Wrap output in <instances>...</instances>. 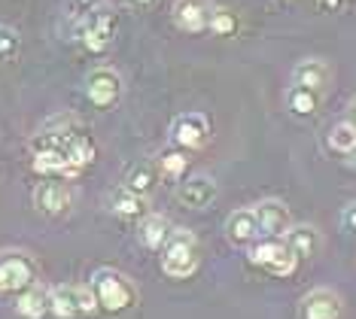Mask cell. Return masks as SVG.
Returning a JSON list of instances; mask_svg holds the SVG:
<instances>
[{
	"instance_id": "obj_7",
	"label": "cell",
	"mask_w": 356,
	"mask_h": 319,
	"mask_svg": "<svg viewBox=\"0 0 356 319\" xmlns=\"http://www.w3.org/2000/svg\"><path fill=\"white\" fill-rule=\"evenodd\" d=\"M171 140L183 149H201L210 140V122L204 113H180L171 122Z\"/></svg>"
},
{
	"instance_id": "obj_8",
	"label": "cell",
	"mask_w": 356,
	"mask_h": 319,
	"mask_svg": "<svg viewBox=\"0 0 356 319\" xmlns=\"http://www.w3.org/2000/svg\"><path fill=\"white\" fill-rule=\"evenodd\" d=\"M86 97L95 106H113L122 97V76L113 67H95L86 76Z\"/></svg>"
},
{
	"instance_id": "obj_11",
	"label": "cell",
	"mask_w": 356,
	"mask_h": 319,
	"mask_svg": "<svg viewBox=\"0 0 356 319\" xmlns=\"http://www.w3.org/2000/svg\"><path fill=\"white\" fill-rule=\"evenodd\" d=\"M210 19H213L210 0H177L174 3V22L186 34H201V31H207Z\"/></svg>"
},
{
	"instance_id": "obj_30",
	"label": "cell",
	"mask_w": 356,
	"mask_h": 319,
	"mask_svg": "<svg viewBox=\"0 0 356 319\" xmlns=\"http://www.w3.org/2000/svg\"><path fill=\"white\" fill-rule=\"evenodd\" d=\"M347 119H350V122H353V125H356V95H353V101H350V106H347Z\"/></svg>"
},
{
	"instance_id": "obj_17",
	"label": "cell",
	"mask_w": 356,
	"mask_h": 319,
	"mask_svg": "<svg viewBox=\"0 0 356 319\" xmlns=\"http://www.w3.org/2000/svg\"><path fill=\"white\" fill-rule=\"evenodd\" d=\"M283 240L289 243V250L296 252L298 259H314L320 252V231L314 225H293L286 234H283Z\"/></svg>"
},
{
	"instance_id": "obj_26",
	"label": "cell",
	"mask_w": 356,
	"mask_h": 319,
	"mask_svg": "<svg viewBox=\"0 0 356 319\" xmlns=\"http://www.w3.org/2000/svg\"><path fill=\"white\" fill-rule=\"evenodd\" d=\"M22 40H19V31L10 28V24H0V61L3 58H13L19 52Z\"/></svg>"
},
{
	"instance_id": "obj_1",
	"label": "cell",
	"mask_w": 356,
	"mask_h": 319,
	"mask_svg": "<svg viewBox=\"0 0 356 319\" xmlns=\"http://www.w3.org/2000/svg\"><path fill=\"white\" fill-rule=\"evenodd\" d=\"M201 265V243L198 237L186 228H177V231L168 234L165 247H161V271H165L171 280H186L198 271Z\"/></svg>"
},
{
	"instance_id": "obj_12",
	"label": "cell",
	"mask_w": 356,
	"mask_h": 319,
	"mask_svg": "<svg viewBox=\"0 0 356 319\" xmlns=\"http://www.w3.org/2000/svg\"><path fill=\"white\" fill-rule=\"evenodd\" d=\"M298 313H302V319H341L344 301L332 289H314L302 298Z\"/></svg>"
},
{
	"instance_id": "obj_28",
	"label": "cell",
	"mask_w": 356,
	"mask_h": 319,
	"mask_svg": "<svg viewBox=\"0 0 356 319\" xmlns=\"http://www.w3.org/2000/svg\"><path fill=\"white\" fill-rule=\"evenodd\" d=\"M341 225H344V231H356V204L344 207V213H341Z\"/></svg>"
},
{
	"instance_id": "obj_20",
	"label": "cell",
	"mask_w": 356,
	"mask_h": 319,
	"mask_svg": "<svg viewBox=\"0 0 356 319\" xmlns=\"http://www.w3.org/2000/svg\"><path fill=\"white\" fill-rule=\"evenodd\" d=\"M286 106L289 113L298 119H307L314 116V113L320 110V92H314V88H302V85H293L286 92Z\"/></svg>"
},
{
	"instance_id": "obj_31",
	"label": "cell",
	"mask_w": 356,
	"mask_h": 319,
	"mask_svg": "<svg viewBox=\"0 0 356 319\" xmlns=\"http://www.w3.org/2000/svg\"><path fill=\"white\" fill-rule=\"evenodd\" d=\"M0 292H3V286H0Z\"/></svg>"
},
{
	"instance_id": "obj_10",
	"label": "cell",
	"mask_w": 356,
	"mask_h": 319,
	"mask_svg": "<svg viewBox=\"0 0 356 319\" xmlns=\"http://www.w3.org/2000/svg\"><path fill=\"white\" fill-rule=\"evenodd\" d=\"M256 222H259V231H262L265 237H283L293 228V216H289V207L283 201H259L256 207Z\"/></svg>"
},
{
	"instance_id": "obj_14",
	"label": "cell",
	"mask_w": 356,
	"mask_h": 319,
	"mask_svg": "<svg viewBox=\"0 0 356 319\" xmlns=\"http://www.w3.org/2000/svg\"><path fill=\"white\" fill-rule=\"evenodd\" d=\"M262 234L256 222V213L253 210H234L229 219H225V237L234 243V247H250L256 237Z\"/></svg>"
},
{
	"instance_id": "obj_15",
	"label": "cell",
	"mask_w": 356,
	"mask_h": 319,
	"mask_svg": "<svg viewBox=\"0 0 356 319\" xmlns=\"http://www.w3.org/2000/svg\"><path fill=\"white\" fill-rule=\"evenodd\" d=\"M15 310L25 319H43L52 310V289H46V286H40V283H31L28 289H22Z\"/></svg>"
},
{
	"instance_id": "obj_2",
	"label": "cell",
	"mask_w": 356,
	"mask_h": 319,
	"mask_svg": "<svg viewBox=\"0 0 356 319\" xmlns=\"http://www.w3.org/2000/svg\"><path fill=\"white\" fill-rule=\"evenodd\" d=\"M92 289L98 295V304L110 313H122V310H131L137 301V289L134 283L128 280L125 274L113 271V268H98L92 274Z\"/></svg>"
},
{
	"instance_id": "obj_24",
	"label": "cell",
	"mask_w": 356,
	"mask_h": 319,
	"mask_svg": "<svg viewBox=\"0 0 356 319\" xmlns=\"http://www.w3.org/2000/svg\"><path fill=\"white\" fill-rule=\"evenodd\" d=\"M210 31L220 37H232L238 31V19L229 10H213V19H210Z\"/></svg>"
},
{
	"instance_id": "obj_21",
	"label": "cell",
	"mask_w": 356,
	"mask_h": 319,
	"mask_svg": "<svg viewBox=\"0 0 356 319\" xmlns=\"http://www.w3.org/2000/svg\"><path fill=\"white\" fill-rule=\"evenodd\" d=\"M329 149L338 152V155H350L356 152V125L350 119H341L329 128V137H326Z\"/></svg>"
},
{
	"instance_id": "obj_23",
	"label": "cell",
	"mask_w": 356,
	"mask_h": 319,
	"mask_svg": "<svg viewBox=\"0 0 356 319\" xmlns=\"http://www.w3.org/2000/svg\"><path fill=\"white\" fill-rule=\"evenodd\" d=\"M159 177H161L159 165H140V167H134L131 179H128V189L147 198V195H149V192L159 186Z\"/></svg>"
},
{
	"instance_id": "obj_9",
	"label": "cell",
	"mask_w": 356,
	"mask_h": 319,
	"mask_svg": "<svg viewBox=\"0 0 356 319\" xmlns=\"http://www.w3.org/2000/svg\"><path fill=\"white\" fill-rule=\"evenodd\" d=\"M216 195H220V189H216V183L207 174H192V177H186L183 183L177 186V201H180L183 207H189V210L210 207V204L216 201Z\"/></svg>"
},
{
	"instance_id": "obj_25",
	"label": "cell",
	"mask_w": 356,
	"mask_h": 319,
	"mask_svg": "<svg viewBox=\"0 0 356 319\" xmlns=\"http://www.w3.org/2000/svg\"><path fill=\"white\" fill-rule=\"evenodd\" d=\"M156 165L161 170V177H180L183 170H186V158H183L180 152H161Z\"/></svg>"
},
{
	"instance_id": "obj_4",
	"label": "cell",
	"mask_w": 356,
	"mask_h": 319,
	"mask_svg": "<svg viewBox=\"0 0 356 319\" xmlns=\"http://www.w3.org/2000/svg\"><path fill=\"white\" fill-rule=\"evenodd\" d=\"M98 295H95L92 286H79V283H67V286H55L52 289V313L61 319H76L86 313H95Z\"/></svg>"
},
{
	"instance_id": "obj_19",
	"label": "cell",
	"mask_w": 356,
	"mask_h": 319,
	"mask_svg": "<svg viewBox=\"0 0 356 319\" xmlns=\"http://www.w3.org/2000/svg\"><path fill=\"white\" fill-rule=\"evenodd\" d=\"M34 170L37 174H61V177H76L70 167L67 155L61 149H34Z\"/></svg>"
},
{
	"instance_id": "obj_3",
	"label": "cell",
	"mask_w": 356,
	"mask_h": 319,
	"mask_svg": "<svg viewBox=\"0 0 356 319\" xmlns=\"http://www.w3.org/2000/svg\"><path fill=\"white\" fill-rule=\"evenodd\" d=\"M250 261H253L256 268H265V271L274 277H289L298 265V256L289 250L286 240H280V237H265V240L250 247Z\"/></svg>"
},
{
	"instance_id": "obj_16",
	"label": "cell",
	"mask_w": 356,
	"mask_h": 319,
	"mask_svg": "<svg viewBox=\"0 0 356 319\" xmlns=\"http://www.w3.org/2000/svg\"><path fill=\"white\" fill-rule=\"evenodd\" d=\"M293 85L314 88V92H326L329 85V64L323 58H305L293 67Z\"/></svg>"
},
{
	"instance_id": "obj_22",
	"label": "cell",
	"mask_w": 356,
	"mask_h": 319,
	"mask_svg": "<svg viewBox=\"0 0 356 319\" xmlns=\"http://www.w3.org/2000/svg\"><path fill=\"white\" fill-rule=\"evenodd\" d=\"M107 204L116 216H140L143 213V195H137L131 189H113Z\"/></svg>"
},
{
	"instance_id": "obj_27",
	"label": "cell",
	"mask_w": 356,
	"mask_h": 319,
	"mask_svg": "<svg viewBox=\"0 0 356 319\" xmlns=\"http://www.w3.org/2000/svg\"><path fill=\"white\" fill-rule=\"evenodd\" d=\"M98 6H104V0H67V10H70V15L74 19H79L83 22L86 15H92Z\"/></svg>"
},
{
	"instance_id": "obj_18",
	"label": "cell",
	"mask_w": 356,
	"mask_h": 319,
	"mask_svg": "<svg viewBox=\"0 0 356 319\" xmlns=\"http://www.w3.org/2000/svg\"><path fill=\"white\" fill-rule=\"evenodd\" d=\"M168 234H171V225H168L165 216H156V213H152V216H143L140 228H137V240H140L147 250H161L168 240Z\"/></svg>"
},
{
	"instance_id": "obj_5",
	"label": "cell",
	"mask_w": 356,
	"mask_h": 319,
	"mask_svg": "<svg viewBox=\"0 0 356 319\" xmlns=\"http://www.w3.org/2000/svg\"><path fill=\"white\" fill-rule=\"evenodd\" d=\"M113 34H116V15H113L110 6H98L79 24V40H83L88 52H104L113 43Z\"/></svg>"
},
{
	"instance_id": "obj_6",
	"label": "cell",
	"mask_w": 356,
	"mask_h": 319,
	"mask_svg": "<svg viewBox=\"0 0 356 319\" xmlns=\"http://www.w3.org/2000/svg\"><path fill=\"white\" fill-rule=\"evenodd\" d=\"M37 268L28 252H0V286L3 292H22L34 283Z\"/></svg>"
},
{
	"instance_id": "obj_29",
	"label": "cell",
	"mask_w": 356,
	"mask_h": 319,
	"mask_svg": "<svg viewBox=\"0 0 356 319\" xmlns=\"http://www.w3.org/2000/svg\"><path fill=\"white\" fill-rule=\"evenodd\" d=\"M122 3L128 6V10H134V13H147V10H152V6L159 3V0H122Z\"/></svg>"
},
{
	"instance_id": "obj_13",
	"label": "cell",
	"mask_w": 356,
	"mask_h": 319,
	"mask_svg": "<svg viewBox=\"0 0 356 319\" xmlns=\"http://www.w3.org/2000/svg\"><path fill=\"white\" fill-rule=\"evenodd\" d=\"M34 207L40 213H49V216H58L70 207V189L64 183H55V179H46L34 189Z\"/></svg>"
}]
</instances>
